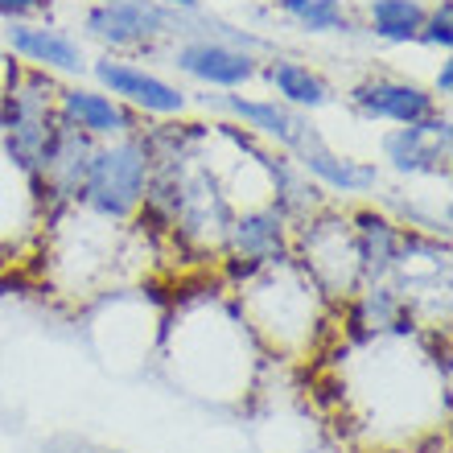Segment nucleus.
<instances>
[{"label": "nucleus", "mask_w": 453, "mask_h": 453, "mask_svg": "<svg viewBox=\"0 0 453 453\" xmlns=\"http://www.w3.org/2000/svg\"><path fill=\"white\" fill-rule=\"evenodd\" d=\"M58 128V83L54 74L34 66H9L4 74V153L17 165V173L37 186L46 165L50 141Z\"/></svg>", "instance_id": "f257e3e1"}, {"label": "nucleus", "mask_w": 453, "mask_h": 453, "mask_svg": "<svg viewBox=\"0 0 453 453\" xmlns=\"http://www.w3.org/2000/svg\"><path fill=\"white\" fill-rule=\"evenodd\" d=\"M153 169H157V161H153L149 141H144V132H128V136H116V141H99L83 190H79V203L91 215L119 223V219L141 211L144 194H149V181H153Z\"/></svg>", "instance_id": "f03ea898"}, {"label": "nucleus", "mask_w": 453, "mask_h": 453, "mask_svg": "<svg viewBox=\"0 0 453 453\" xmlns=\"http://www.w3.org/2000/svg\"><path fill=\"white\" fill-rule=\"evenodd\" d=\"M87 71L96 74L99 91H108L111 99H119L124 108L132 111H144V116H165V119H178L181 111L190 108V96L178 91L173 83H165L161 74L144 71L136 62H124V58H96Z\"/></svg>", "instance_id": "7ed1b4c3"}, {"label": "nucleus", "mask_w": 453, "mask_h": 453, "mask_svg": "<svg viewBox=\"0 0 453 453\" xmlns=\"http://www.w3.org/2000/svg\"><path fill=\"white\" fill-rule=\"evenodd\" d=\"M198 104L211 111H223L231 116L235 124L251 132V136H264V141H273L276 149H285V153H297V144L305 141L313 132V124L301 111H293L288 104L280 99H256V96H239V91H219V96H198Z\"/></svg>", "instance_id": "20e7f679"}, {"label": "nucleus", "mask_w": 453, "mask_h": 453, "mask_svg": "<svg viewBox=\"0 0 453 453\" xmlns=\"http://www.w3.org/2000/svg\"><path fill=\"white\" fill-rule=\"evenodd\" d=\"M178 17L153 0H99L96 9L87 12V34L104 42L108 50H132L144 46L153 37L173 34Z\"/></svg>", "instance_id": "39448f33"}, {"label": "nucleus", "mask_w": 453, "mask_h": 453, "mask_svg": "<svg viewBox=\"0 0 453 453\" xmlns=\"http://www.w3.org/2000/svg\"><path fill=\"white\" fill-rule=\"evenodd\" d=\"M96 149H99V141H91L87 132H79L74 124H66V119L58 116V128H54V141H50L46 165H42V178H37V186H34V190L50 203V211H62V206L79 203V190H83Z\"/></svg>", "instance_id": "423d86ee"}, {"label": "nucleus", "mask_w": 453, "mask_h": 453, "mask_svg": "<svg viewBox=\"0 0 453 453\" xmlns=\"http://www.w3.org/2000/svg\"><path fill=\"white\" fill-rule=\"evenodd\" d=\"M173 66L181 74H190L194 83L211 87V91H239L243 83H251L260 66H256V54L231 46V42H219V37H190L173 50Z\"/></svg>", "instance_id": "0eeeda50"}, {"label": "nucleus", "mask_w": 453, "mask_h": 453, "mask_svg": "<svg viewBox=\"0 0 453 453\" xmlns=\"http://www.w3.org/2000/svg\"><path fill=\"white\" fill-rule=\"evenodd\" d=\"M449 116H429L420 124L383 132V161L395 173H445L449 161Z\"/></svg>", "instance_id": "6e6552de"}, {"label": "nucleus", "mask_w": 453, "mask_h": 453, "mask_svg": "<svg viewBox=\"0 0 453 453\" xmlns=\"http://www.w3.org/2000/svg\"><path fill=\"white\" fill-rule=\"evenodd\" d=\"M346 99L363 119H383V124H400V128L437 116V96L408 79H367Z\"/></svg>", "instance_id": "1a4fd4ad"}, {"label": "nucleus", "mask_w": 453, "mask_h": 453, "mask_svg": "<svg viewBox=\"0 0 453 453\" xmlns=\"http://www.w3.org/2000/svg\"><path fill=\"white\" fill-rule=\"evenodd\" d=\"M288 157L297 161L301 173H305L313 186H326V190H334V194H367L380 186V169L330 149V144L318 136V128L297 144V153H288Z\"/></svg>", "instance_id": "9d476101"}, {"label": "nucleus", "mask_w": 453, "mask_h": 453, "mask_svg": "<svg viewBox=\"0 0 453 453\" xmlns=\"http://www.w3.org/2000/svg\"><path fill=\"white\" fill-rule=\"evenodd\" d=\"M226 248L235 251L239 260H248V273L268 268L276 260H288V219L268 206H251L243 215L231 219L226 226Z\"/></svg>", "instance_id": "9b49d317"}, {"label": "nucleus", "mask_w": 453, "mask_h": 453, "mask_svg": "<svg viewBox=\"0 0 453 453\" xmlns=\"http://www.w3.org/2000/svg\"><path fill=\"white\" fill-rule=\"evenodd\" d=\"M58 116L87 132L91 141H116L136 132V111L99 87H58Z\"/></svg>", "instance_id": "f8f14e48"}, {"label": "nucleus", "mask_w": 453, "mask_h": 453, "mask_svg": "<svg viewBox=\"0 0 453 453\" xmlns=\"http://www.w3.org/2000/svg\"><path fill=\"white\" fill-rule=\"evenodd\" d=\"M9 50L25 62V66L46 71V74H83L87 66H91L83 46H79L71 34L50 29V25L9 21Z\"/></svg>", "instance_id": "ddd939ff"}, {"label": "nucleus", "mask_w": 453, "mask_h": 453, "mask_svg": "<svg viewBox=\"0 0 453 453\" xmlns=\"http://www.w3.org/2000/svg\"><path fill=\"white\" fill-rule=\"evenodd\" d=\"M355 248H358V264H363V280H383V276L392 273V268H400L408 256V231L404 226L388 223L383 215H371V211H363V215L355 219Z\"/></svg>", "instance_id": "4468645a"}, {"label": "nucleus", "mask_w": 453, "mask_h": 453, "mask_svg": "<svg viewBox=\"0 0 453 453\" xmlns=\"http://www.w3.org/2000/svg\"><path fill=\"white\" fill-rule=\"evenodd\" d=\"M264 79L273 83L276 99L280 104H288L293 111H318L330 104V83H326L318 71H310L305 62L297 58H276L268 62V71H264Z\"/></svg>", "instance_id": "2eb2a0df"}, {"label": "nucleus", "mask_w": 453, "mask_h": 453, "mask_svg": "<svg viewBox=\"0 0 453 453\" xmlns=\"http://www.w3.org/2000/svg\"><path fill=\"white\" fill-rule=\"evenodd\" d=\"M404 313H408L404 297H400L392 285H383V280H371L355 301V326H363L367 338L404 330Z\"/></svg>", "instance_id": "dca6fc26"}, {"label": "nucleus", "mask_w": 453, "mask_h": 453, "mask_svg": "<svg viewBox=\"0 0 453 453\" xmlns=\"http://www.w3.org/2000/svg\"><path fill=\"white\" fill-rule=\"evenodd\" d=\"M425 25V4L420 0H375L371 4V34L395 46H408L420 37Z\"/></svg>", "instance_id": "f3484780"}, {"label": "nucleus", "mask_w": 453, "mask_h": 453, "mask_svg": "<svg viewBox=\"0 0 453 453\" xmlns=\"http://www.w3.org/2000/svg\"><path fill=\"white\" fill-rule=\"evenodd\" d=\"M288 21H297L305 34H334L346 25L342 0H276Z\"/></svg>", "instance_id": "a211bd4d"}, {"label": "nucleus", "mask_w": 453, "mask_h": 453, "mask_svg": "<svg viewBox=\"0 0 453 453\" xmlns=\"http://www.w3.org/2000/svg\"><path fill=\"white\" fill-rule=\"evenodd\" d=\"M417 42H425V46L445 50V54H449V42H453V0H441L433 12H425V25H420Z\"/></svg>", "instance_id": "6ab92c4d"}, {"label": "nucleus", "mask_w": 453, "mask_h": 453, "mask_svg": "<svg viewBox=\"0 0 453 453\" xmlns=\"http://www.w3.org/2000/svg\"><path fill=\"white\" fill-rule=\"evenodd\" d=\"M42 9V0H0V17L4 21H25V17H34Z\"/></svg>", "instance_id": "aec40b11"}, {"label": "nucleus", "mask_w": 453, "mask_h": 453, "mask_svg": "<svg viewBox=\"0 0 453 453\" xmlns=\"http://www.w3.org/2000/svg\"><path fill=\"white\" fill-rule=\"evenodd\" d=\"M449 91H453V62L449 58H445L441 62V71H437V79H433V96H449Z\"/></svg>", "instance_id": "412c9836"}, {"label": "nucleus", "mask_w": 453, "mask_h": 453, "mask_svg": "<svg viewBox=\"0 0 453 453\" xmlns=\"http://www.w3.org/2000/svg\"><path fill=\"white\" fill-rule=\"evenodd\" d=\"M153 4H161V9H181V12L198 9V0H153Z\"/></svg>", "instance_id": "4be33fe9"}, {"label": "nucleus", "mask_w": 453, "mask_h": 453, "mask_svg": "<svg viewBox=\"0 0 453 453\" xmlns=\"http://www.w3.org/2000/svg\"><path fill=\"white\" fill-rule=\"evenodd\" d=\"M0 128H4V91H0Z\"/></svg>", "instance_id": "5701e85b"}, {"label": "nucleus", "mask_w": 453, "mask_h": 453, "mask_svg": "<svg viewBox=\"0 0 453 453\" xmlns=\"http://www.w3.org/2000/svg\"><path fill=\"white\" fill-rule=\"evenodd\" d=\"M0 74H9V66H4V54H0Z\"/></svg>", "instance_id": "b1692460"}, {"label": "nucleus", "mask_w": 453, "mask_h": 453, "mask_svg": "<svg viewBox=\"0 0 453 453\" xmlns=\"http://www.w3.org/2000/svg\"><path fill=\"white\" fill-rule=\"evenodd\" d=\"M99 453H119V449H99Z\"/></svg>", "instance_id": "393cba45"}]
</instances>
